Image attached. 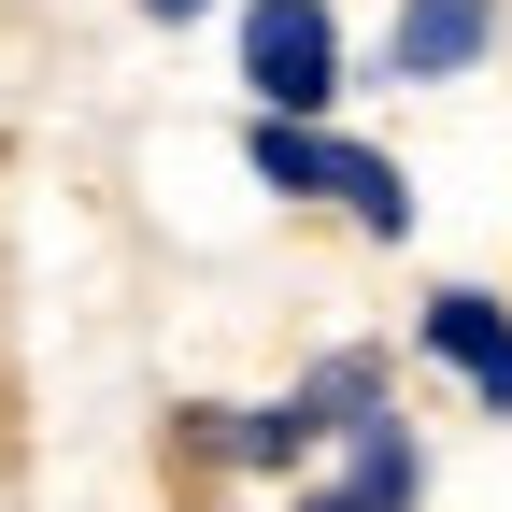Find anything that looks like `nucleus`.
<instances>
[{
    "label": "nucleus",
    "instance_id": "nucleus-1",
    "mask_svg": "<svg viewBox=\"0 0 512 512\" xmlns=\"http://www.w3.org/2000/svg\"><path fill=\"white\" fill-rule=\"evenodd\" d=\"M242 86L256 114H328L356 72H342V15L328 0H242Z\"/></svg>",
    "mask_w": 512,
    "mask_h": 512
},
{
    "label": "nucleus",
    "instance_id": "nucleus-2",
    "mask_svg": "<svg viewBox=\"0 0 512 512\" xmlns=\"http://www.w3.org/2000/svg\"><path fill=\"white\" fill-rule=\"evenodd\" d=\"M413 356H427L441 384H470V413L512 427V299H498V285H427V299H413Z\"/></svg>",
    "mask_w": 512,
    "mask_h": 512
},
{
    "label": "nucleus",
    "instance_id": "nucleus-3",
    "mask_svg": "<svg viewBox=\"0 0 512 512\" xmlns=\"http://www.w3.org/2000/svg\"><path fill=\"white\" fill-rule=\"evenodd\" d=\"M498 15H512V0H399L370 72L384 86H470L484 57H498Z\"/></svg>",
    "mask_w": 512,
    "mask_h": 512
},
{
    "label": "nucleus",
    "instance_id": "nucleus-4",
    "mask_svg": "<svg viewBox=\"0 0 512 512\" xmlns=\"http://www.w3.org/2000/svg\"><path fill=\"white\" fill-rule=\"evenodd\" d=\"M285 399H299V427L342 456V441H356L370 413H399V356H384V342H328V356H313V370L285 384Z\"/></svg>",
    "mask_w": 512,
    "mask_h": 512
},
{
    "label": "nucleus",
    "instance_id": "nucleus-5",
    "mask_svg": "<svg viewBox=\"0 0 512 512\" xmlns=\"http://www.w3.org/2000/svg\"><path fill=\"white\" fill-rule=\"evenodd\" d=\"M342 484H356V512H427V441H413V413H370V427L342 441Z\"/></svg>",
    "mask_w": 512,
    "mask_h": 512
},
{
    "label": "nucleus",
    "instance_id": "nucleus-6",
    "mask_svg": "<svg viewBox=\"0 0 512 512\" xmlns=\"http://www.w3.org/2000/svg\"><path fill=\"white\" fill-rule=\"evenodd\" d=\"M356 242H413V171L384 157V143H342V200H328Z\"/></svg>",
    "mask_w": 512,
    "mask_h": 512
},
{
    "label": "nucleus",
    "instance_id": "nucleus-7",
    "mask_svg": "<svg viewBox=\"0 0 512 512\" xmlns=\"http://www.w3.org/2000/svg\"><path fill=\"white\" fill-rule=\"evenodd\" d=\"M285 512H356V484H342V470H328V484H299V498H285Z\"/></svg>",
    "mask_w": 512,
    "mask_h": 512
},
{
    "label": "nucleus",
    "instance_id": "nucleus-8",
    "mask_svg": "<svg viewBox=\"0 0 512 512\" xmlns=\"http://www.w3.org/2000/svg\"><path fill=\"white\" fill-rule=\"evenodd\" d=\"M143 15H157V29H200V15H214V0H143Z\"/></svg>",
    "mask_w": 512,
    "mask_h": 512
}]
</instances>
